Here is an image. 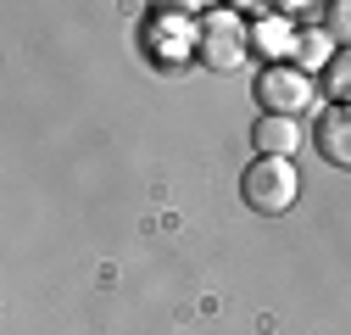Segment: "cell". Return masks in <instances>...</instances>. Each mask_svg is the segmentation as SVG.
Returning <instances> with one entry per match:
<instances>
[{
  "mask_svg": "<svg viewBox=\"0 0 351 335\" xmlns=\"http://www.w3.org/2000/svg\"><path fill=\"white\" fill-rule=\"evenodd\" d=\"M256 101L262 106H268L274 117H306V112H313L318 106V90H313V78H306V67H268V73H262L256 78Z\"/></svg>",
  "mask_w": 351,
  "mask_h": 335,
  "instance_id": "6da1fadb",
  "label": "cell"
},
{
  "mask_svg": "<svg viewBox=\"0 0 351 335\" xmlns=\"http://www.w3.org/2000/svg\"><path fill=\"white\" fill-rule=\"evenodd\" d=\"M295 190H301V179H295V168L285 157H256L245 168V201L256 213H285L295 201Z\"/></svg>",
  "mask_w": 351,
  "mask_h": 335,
  "instance_id": "7a4b0ae2",
  "label": "cell"
},
{
  "mask_svg": "<svg viewBox=\"0 0 351 335\" xmlns=\"http://www.w3.org/2000/svg\"><path fill=\"white\" fill-rule=\"evenodd\" d=\"M201 51H206V62H212V67H234V62L245 56L240 17H234V12H212L206 34H201Z\"/></svg>",
  "mask_w": 351,
  "mask_h": 335,
  "instance_id": "3957f363",
  "label": "cell"
},
{
  "mask_svg": "<svg viewBox=\"0 0 351 335\" xmlns=\"http://www.w3.org/2000/svg\"><path fill=\"white\" fill-rule=\"evenodd\" d=\"M256 151L290 162V151H301V123H295V117H274V112L256 117Z\"/></svg>",
  "mask_w": 351,
  "mask_h": 335,
  "instance_id": "277c9868",
  "label": "cell"
},
{
  "mask_svg": "<svg viewBox=\"0 0 351 335\" xmlns=\"http://www.w3.org/2000/svg\"><path fill=\"white\" fill-rule=\"evenodd\" d=\"M318 146L335 168H351V106H335L324 123H318Z\"/></svg>",
  "mask_w": 351,
  "mask_h": 335,
  "instance_id": "5b68a950",
  "label": "cell"
},
{
  "mask_svg": "<svg viewBox=\"0 0 351 335\" xmlns=\"http://www.w3.org/2000/svg\"><path fill=\"white\" fill-rule=\"evenodd\" d=\"M251 45H262V51H295V34H290V17L279 12V17H268V23H256V34H251Z\"/></svg>",
  "mask_w": 351,
  "mask_h": 335,
  "instance_id": "8992f818",
  "label": "cell"
},
{
  "mask_svg": "<svg viewBox=\"0 0 351 335\" xmlns=\"http://www.w3.org/2000/svg\"><path fill=\"white\" fill-rule=\"evenodd\" d=\"M295 56H301V67H329V62H335V56H329V34H318V28L295 34Z\"/></svg>",
  "mask_w": 351,
  "mask_h": 335,
  "instance_id": "52a82bcc",
  "label": "cell"
},
{
  "mask_svg": "<svg viewBox=\"0 0 351 335\" xmlns=\"http://www.w3.org/2000/svg\"><path fill=\"white\" fill-rule=\"evenodd\" d=\"M329 90H335L340 101H351V51H340V56L329 62Z\"/></svg>",
  "mask_w": 351,
  "mask_h": 335,
  "instance_id": "ba28073f",
  "label": "cell"
},
{
  "mask_svg": "<svg viewBox=\"0 0 351 335\" xmlns=\"http://www.w3.org/2000/svg\"><path fill=\"white\" fill-rule=\"evenodd\" d=\"M329 34L335 39H351V0H340V6L329 12Z\"/></svg>",
  "mask_w": 351,
  "mask_h": 335,
  "instance_id": "9c48e42d",
  "label": "cell"
}]
</instances>
